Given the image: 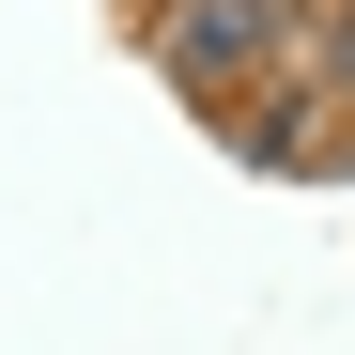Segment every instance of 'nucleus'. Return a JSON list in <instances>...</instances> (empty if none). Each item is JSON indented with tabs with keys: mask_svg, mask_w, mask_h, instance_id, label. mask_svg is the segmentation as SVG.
<instances>
[{
	"mask_svg": "<svg viewBox=\"0 0 355 355\" xmlns=\"http://www.w3.org/2000/svg\"><path fill=\"white\" fill-rule=\"evenodd\" d=\"M293 46V0H170V78L186 93H232Z\"/></svg>",
	"mask_w": 355,
	"mask_h": 355,
	"instance_id": "obj_1",
	"label": "nucleus"
}]
</instances>
